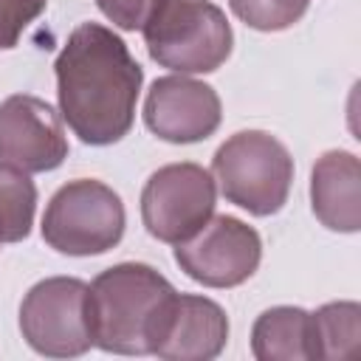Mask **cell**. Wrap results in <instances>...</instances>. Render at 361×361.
Listing matches in <instances>:
<instances>
[{
	"mask_svg": "<svg viewBox=\"0 0 361 361\" xmlns=\"http://www.w3.org/2000/svg\"><path fill=\"white\" fill-rule=\"evenodd\" d=\"M217 186L197 164H166L149 175L141 192V220L161 243H183L214 212Z\"/></svg>",
	"mask_w": 361,
	"mask_h": 361,
	"instance_id": "obj_7",
	"label": "cell"
},
{
	"mask_svg": "<svg viewBox=\"0 0 361 361\" xmlns=\"http://www.w3.org/2000/svg\"><path fill=\"white\" fill-rule=\"evenodd\" d=\"M226 341H228L226 310L206 296L178 293L164 336L152 355L166 361H209L220 355Z\"/></svg>",
	"mask_w": 361,
	"mask_h": 361,
	"instance_id": "obj_11",
	"label": "cell"
},
{
	"mask_svg": "<svg viewBox=\"0 0 361 361\" xmlns=\"http://www.w3.org/2000/svg\"><path fill=\"white\" fill-rule=\"evenodd\" d=\"M37 186L28 172L0 164V243H20L31 234Z\"/></svg>",
	"mask_w": 361,
	"mask_h": 361,
	"instance_id": "obj_15",
	"label": "cell"
},
{
	"mask_svg": "<svg viewBox=\"0 0 361 361\" xmlns=\"http://www.w3.org/2000/svg\"><path fill=\"white\" fill-rule=\"evenodd\" d=\"M262 259V240L248 223L212 214L192 237L175 245V262L180 271L209 288L243 285Z\"/></svg>",
	"mask_w": 361,
	"mask_h": 361,
	"instance_id": "obj_8",
	"label": "cell"
},
{
	"mask_svg": "<svg viewBox=\"0 0 361 361\" xmlns=\"http://www.w3.org/2000/svg\"><path fill=\"white\" fill-rule=\"evenodd\" d=\"M124 203L102 180L79 178L54 192L42 214V240L71 257L104 254L124 234Z\"/></svg>",
	"mask_w": 361,
	"mask_h": 361,
	"instance_id": "obj_5",
	"label": "cell"
},
{
	"mask_svg": "<svg viewBox=\"0 0 361 361\" xmlns=\"http://www.w3.org/2000/svg\"><path fill=\"white\" fill-rule=\"evenodd\" d=\"M228 6L257 31H282L302 20L310 0H228Z\"/></svg>",
	"mask_w": 361,
	"mask_h": 361,
	"instance_id": "obj_16",
	"label": "cell"
},
{
	"mask_svg": "<svg viewBox=\"0 0 361 361\" xmlns=\"http://www.w3.org/2000/svg\"><path fill=\"white\" fill-rule=\"evenodd\" d=\"M68 158V138L56 110L28 93L0 104V161L23 172H48Z\"/></svg>",
	"mask_w": 361,
	"mask_h": 361,
	"instance_id": "obj_9",
	"label": "cell"
},
{
	"mask_svg": "<svg viewBox=\"0 0 361 361\" xmlns=\"http://www.w3.org/2000/svg\"><path fill=\"white\" fill-rule=\"evenodd\" d=\"M178 290L144 262H121L90 285L93 344L118 355L155 353Z\"/></svg>",
	"mask_w": 361,
	"mask_h": 361,
	"instance_id": "obj_2",
	"label": "cell"
},
{
	"mask_svg": "<svg viewBox=\"0 0 361 361\" xmlns=\"http://www.w3.org/2000/svg\"><path fill=\"white\" fill-rule=\"evenodd\" d=\"M149 56L178 73H212L231 54V25L209 0H158L141 25Z\"/></svg>",
	"mask_w": 361,
	"mask_h": 361,
	"instance_id": "obj_3",
	"label": "cell"
},
{
	"mask_svg": "<svg viewBox=\"0 0 361 361\" xmlns=\"http://www.w3.org/2000/svg\"><path fill=\"white\" fill-rule=\"evenodd\" d=\"M212 178L228 203L245 209L248 214L268 217L288 200L293 158L276 135L243 130L217 147Z\"/></svg>",
	"mask_w": 361,
	"mask_h": 361,
	"instance_id": "obj_4",
	"label": "cell"
},
{
	"mask_svg": "<svg viewBox=\"0 0 361 361\" xmlns=\"http://www.w3.org/2000/svg\"><path fill=\"white\" fill-rule=\"evenodd\" d=\"M310 203L324 228L347 234L361 228V164L353 152L330 149L316 161Z\"/></svg>",
	"mask_w": 361,
	"mask_h": 361,
	"instance_id": "obj_12",
	"label": "cell"
},
{
	"mask_svg": "<svg viewBox=\"0 0 361 361\" xmlns=\"http://www.w3.org/2000/svg\"><path fill=\"white\" fill-rule=\"evenodd\" d=\"M48 0H0V51L17 45L23 31L45 11Z\"/></svg>",
	"mask_w": 361,
	"mask_h": 361,
	"instance_id": "obj_17",
	"label": "cell"
},
{
	"mask_svg": "<svg viewBox=\"0 0 361 361\" xmlns=\"http://www.w3.org/2000/svg\"><path fill=\"white\" fill-rule=\"evenodd\" d=\"M316 358L353 361L361 350V307L358 302H330L313 313Z\"/></svg>",
	"mask_w": 361,
	"mask_h": 361,
	"instance_id": "obj_14",
	"label": "cell"
},
{
	"mask_svg": "<svg viewBox=\"0 0 361 361\" xmlns=\"http://www.w3.org/2000/svg\"><path fill=\"white\" fill-rule=\"evenodd\" d=\"M23 338L51 358H73L93 347L90 285L73 276L37 282L20 305Z\"/></svg>",
	"mask_w": 361,
	"mask_h": 361,
	"instance_id": "obj_6",
	"label": "cell"
},
{
	"mask_svg": "<svg viewBox=\"0 0 361 361\" xmlns=\"http://www.w3.org/2000/svg\"><path fill=\"white\" fill-rule=\"evenodd\" d=\"M220 96L212 85L189 76H161L144 99L147 127L169 144L209 138L220 127Z\"/></svg>",
	"mask_w": 361,
	"mask_h": 361,
	"instance_id": "obj_10",
	"label": "cell"
},
{
	"mask_svg": "<svg viewBox=\"0 0 361 361\" xmlns=\"http://www.w3.org/2000/svg\"><path fill=\"white\" fill-rule=\"evenodd\" d=\"M54 68L62 118L85 144L104 147L130 133L144 71L121 37L99 23H82Z\"/></svg>",
	"mask_w": 361,
	"mask_h": 361,
	"instance_id": "obj_1",
	"label": "cell"
},
{
	"mask_svg": "<svg viewBox=\"0 0 361 361\" xmlns=\"http://www.w3.org/2000/svg\"><path fill=\"white\" fill-rule=\"evenodd\" d=\"M155 3H158V0H96V6L102 8V14H104L113 25H118V28H124V31L141 28V25L147 23L149 11L155 8Z\"/></svg>",
	"mask_w": 361,
	"mask_h": 361,
	"instance_id": "obj_18",
	"label": "cell"
},
{
	"mask_svg": "<svg viewBox=\"0 0 361 361\" xmlns=\"http://www.w3.org/2000/svg\"><path fill=\"white\" fill-rule=\"evenodd\" d=\"M251 350L259 361H310L316 358L313 344V313L290 305L265 310L251 330Z\"/></svg>",
	"mask_w": 361,
	"mask_h": 361,
	"instance_id": "obj_13",
	"label": "cell"
}]
</instances>
